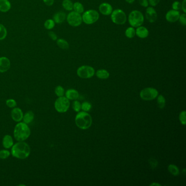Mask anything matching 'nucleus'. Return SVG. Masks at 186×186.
Returning a JSON list of instances; mask_svg holds the SVG:
<instances>
[{
	"label": "nucleus",
	"mask_w": 186,
	"mask_h": 186,
	"mask_svg": "<svg viewBox=\"0 0 186 186\" xmlns=\"http://www.w3.org/2000/svg\"><path fill=\"white\" fill-rule=\"evenodd\" d=\"M62 7L66 10L72 11L73 8V3L71 0H63L62 2Z\"/></svg>",
	"instance_id": "obj_25"
},
{
	"label": "nucleus",
	"mask_w": 186,
	"mask_h": 186,
	"mask_svg": "<svg viewBox=\"0 0 186 186\" xmlns=\"http://www.w3.org/2000/svg\"><path fill=\"white\" fill-rule=\"evenodd\" d=\"M92 107V105L90 103L87 102H84L81 104V109L84 110V111H88L89 110H90Z\"/></svg>",
	"instance_id": "obj_35"
},
{
	"label": "nucleus",
	"mask_w": 186,
	"mask_h": 186,
	"mask_svg": "<svg viewBox=\"0 0 186 186\" xmlns=\"http://www.w3.org/2000/svg\"><path fill=\"white\" fill-rule=\"evenodd\" d=\"M10 153L9 151L6 150H1L0 151V159H2V160L7 159V158L10 157Z\"/></svg>",
	"instance_id": "obj_32"
},
{
	"label": "nucleus",
	"mask_w": 186,
	"mask_h": 186,
	"mask_svg": "<svg viewBox=\"0 0 186 186\" xmlns=\"http://www.w3.org/2000/svg\"><path fill=\"white\" fill-rule=\"evenodd\" d=\"M172 10H181V3L177 1H175L172 5Z\"/></svg>",
	"instance_id": "obj_37"
},
{
	"label": "nucleus",
	"mask_w": 186,
	"mask_h": 186,
	"mask_svg": "<svg viewBox=\"0 0 186 186\" xmlns=\"http://www.w3.org/2000/svg\"><path fill=\"white\" fill-rule=\"evenodd\" d=\"M99 18V14L95 10H90L84 12L82 19L83 22L87 25H92L97 22Z\"/></svg>",
	"instance_id": "obj_5"
},
{
	"label": "nucleus",
	"mask_w": 186,
	"mask_h": 186,
	"mask_svg": "<svg viewBox=\"0 0 186 186\" xmlns=\"http://www.w3.org/2000/svg\"><path fill=\"white\" fill-rule=\"evenodd\" d=\"M34 115L32 111H29L26 112L23 116V121L26 124H29L34 121Z\"/></svg>",
	"instance_id": "obj_21"
},
{
	"label": "nucleus",
	"mask_w": 186,
	"mask_h": 186,
	"mask_svg": "<svg viewBox=\"0 0 186 186\" xmlns=\"http://www.w3.org/2000/svg\"><path fill=\"white\" fill-rule=\"evenodd\" d=\"M135 34H136V36L139 38L144 39L148 37V34H149V31H148V29L146 28L145 27L140 26L136 27Z\"/></svg>",
	"instance_id": "obj_16"
},
{
	"label": "nucleus",
	"mask_w": 186,
	"mask_h": 186,
	"mask_svg": "<svg viewBox=\"0 0 186 186\" xmlns=\"http://www.w3.org/2000/svg\"><path fill=\"white\" fill-rule=\"evenodd\" d=\"M127 16L123 10L117 9L112 11L111 14V19L114 24L123 25L127 21Z\"/></svg>",
	"instance_id": "obj_7"
},
{
	"label": "nucleus",
	"mask_w": 186,
	"mask_h": 186,
	"mask_svg": "<svg viewBox=\"0 0 186 186\" xmlns=\"http://www.w3.org/2000/svg\"><path fill=\"white\" fill-rule=\"evenodd\" d=\"M56 43L57 46L62 50H67L69 49V43L64 39H57Z\"/></svg>",
	"instance_id": "obj_22"
},
{
	"label": "nucleus",
	"mask_w": 186,
	"mask_h": 186,
	"mask_svg": "<svg viewBox=\"0 0 186 186\" xmlns=\"http://www.w3.org/2000/svg\"><path fill=\"white\" fill-rule=\"evenodd\" d=\"M79 96L78 92L74 89H69L66 92V97L69 100H76Z\"/></svg>",
	"instance_id": "obj_18"
},
{
	"label": "nucleus",
	"mask_w": 186,
	"mask_h": 186,
	"mask_svg": "<svg viewBox=\"0 0 186 186\" xmlns=\"http://www.w3.org/2000/svg\"><path fill=\"white\" fill-rule=\"evenodd\" d=\"M128 22L131 27H138L141 26L144 22V17L141 12L134 10L131 11L128 16Z\"/></svg>",
	"instance_id": "obj_4"
},
{
	"label": "nucleus",
	"mask_w": 186,
	"mask_h": 186,
	"mask_svg": "<svg viewBox=\"0 0 186 186\" xmlns=\"http://www.w3.org/2000/svg\"><path fill=\"white\" fill-rule=\"evenodd\" d=\"M66 19V13L62 11L56 13L53 17V20L54 21L55 23L58 24H62V22H65Z\"/></svg>",
	"instance_id": "obj_17"
},
{
	"label": "nucleus",
	"mask_w": 186,
	"mask_h": 186,
	"mask_svg": "<svg viewBox=\"0 0 186 186\" xmlns=\"http://www.w3.org/2000/svg\"><path fill=\"white\" fill-rule=\"evenodd\" d=\"M11 8V4L8 0H0V12H7Z\"/></svg>",
	"instance_id": "obj_20"
},
{
	"label": "nucleus",
	"mask_w": 186,
	"mask_h": 186,
	"mask_svg": "<svg viewBox=\"0 0 186 186\" xmlns=\"http://www.w3.org/2000/svg\"><path fill=\"white\" fill-rule=\"evenodd\" d=\"M181 9L184 13H186V0H184L181 3Z\"/></svg>",
	"instance_id": "obj_43"
},
{
	"label": "nucleus",
	"mask_w": 186,
	"mask_h": 186,
	"mask_svg": "<svg viewBox=\"0 0 186 186\" xmlns=\"http://www.w3.org/2000/svg\"><path fill=\"white\" fill-rule=\"evenodd\" d=\"M180 13L179 10H172L168 11L165 15L167 21L169 22H175L179 20Z\"/></svg>",
	"instance_id": "obj_12"
},
{
	"label": "nucleus",
	"mask_w": 186,
	"mask_h": 186,
	"mask_svg": "<svg viewBox=\"0 0 186 186\" xmlns=\"http://www.w3.org/2000/svg\"><path fill=\"white\" fill-rule=\"evenodd\" d=\"M168 170L170 173L174 176H177L180 174L179 168L175 165L170 164L168 167Z\"/></svg>",
	"instance_id": "obj_27"
},
{
	"label": "nucleus",
	"mask_w": 186,
	"mask_h": 186,
	"mask_svg": "<svg viewBox=\"0 0 186 186\" xmlns=\"http://www.w3.org/2000/svg\"><path fill=\"white\" fill-rule=\"evenodd\" d=\"M48 35L50 37V38L53 41H56L57 39V36L56 34L53 31H49L48 32Z\"/></svg>",
	"instance_id": "obj_40"
},
{
	"label": "nucleus",
	"mask_w": 186,
	"mask_h": 186,
	"mask_svg": "<svg viewBox=\"0 0 186 186\" xmlns=\"http://www.w3.org/2000/svg\"><path fill=\"white\" fill-rule=\"evenodd\" d=\"M2 145L5 148H10L14 145L13 139L10 135H6L2 140Z\"/></svg>",
	"instance_id": "obj_19"
},
{
	"label": "nucleus",
	"mask_w": 186,
	"mask_h": 186,
	"mask_svg": "<svg viewBox=\"0 0 186 186\" xmlns=\"http://www.w3.org/2000/svg\"><path fill=\"white\" fill-rule=\"evenodd\" d=\"M179 22L180 24H181L183 26H186V13L180 14L179 19Z\"/></svg>",
	"instance_id": "obj_38"
},
{
	"label": "nucleus",
	"mask_w": 186,
	"mask_h": 186,
	"mask_svg": "<svg viewBox=\"0 0 186 186\" xmlns=\"http://www.w3.org/2000/svg\"><path fill=\"white\" fill-rule=\"evenodd\" d=\"M157 104L160 109H163L165 106V99L162 95H158L157 98Z\"/></svg>",
	"instance_id": "obj_30"
},
{
	"label": "nucleus",
	"mask_w": 186,
	"mask_h": 186,
	"mask_svg": "<svg viewBox=\"0 0 186 186\" xmlns=\"http://www.w3.org/2000/svg\"><path fill=\"white\" fill-rule=\"evenodd\" d=\"M66 19L69 25L72 27L79 26L83 22L81 14L74 11L70 12L66 17Z\"/></svg>",
	"instance_id": "obj_9"
},
{
	"label": "nucleus",
	"mask_w": 186,
	"mask_h": 186,
	"mask_svg": "<svg viewBox=\"0 0 186 186\" xmlns=\"http://www.w3.org/2000/svg\"><path fill=\"white\" fill-rule=\"evenodd\" d=\"M145 15L148 22L151 23L155 22L157 19V13L152 7L147 8L146 10Z\"/></svg>",
	"instance_id": "obj_11"
},
{
	"label": "nucleus",
	"mask_w": 186,
	"mask_h": 186,
	"mask_svg": "<svg viewBox=\"0 0 186 186\" xmlns=\"http://www.w3.org/2000/svg\"><path fill=\"white\" fill-rule=\"evenodd\" d=\"M129 4H131L135 1V0H125Z\"/></svg>",
	"instance_id": "obj_44"
},
{
	"label": "nucleus",
	"mask_w": 186,
	"mask_h": 186,
	"mask_svg": "<svg viewBox=\"0 0 186 186\" xmlns=\"http://www.w3.org/2000/svg\"><path fill=\"white\" fill-rule=\"evenodd\" d=\"M55 93L57 96L62 97L65 94V90L61 86H57L55 89Z\"/></svg>",
	"instance_id": "obj_31"
},
{
	"label": "nucleus",
	"mask_w": 186,
	"mask_h": 186,
	"mask_svg": "<svg viewBox=\"0 0 186 186\" xmlns=\"http://www.w3.org/2000/svg\"><path fill=\"white\" fill-rule=\"evenodd\" d=\"M44 3L48 6H51L54 3V0H43Z\"/></svg>",
	"instance_id": "obj_42"
},
{
	"label": "nucleus",
	"mask_w": 186,
	"mask_h": 186,
	"mask_svg": "<svg viewBox=\"0 0 186 186\" xmlns=\"http://www.w3.org/2000/svg\"><path fill=\"white\" fill-rule=\"evenodd\" d=\"M73 10H74V12L81 14V13H83L84 12V6L81 3L76 2L73 3Z\"/></svg>",
	"instance_id": "obj_24"
},
{
	"label": "nucleus",
	"mask_w": 186,
	"mask_h": 186,
	"mask_svg": "<svg viewBox=\"0 0 186 186\" xmlns=\"http://www.w3.org/2000/svg\"><path fill=\"white\" fill-rule=\"evenodd\" d=\"M6 104L8 107H10V108H14V107H16V106H17L16 101L13 99H9L6 100Z\"/></svg>",
	"instance_id": "obj_33"
},
{
	"label": "nucleus",
	"mask_w": 186,
	"mask_h": 186,
	"mask_svg": "<svg viewBox=\"0 0 186 186\" xmlns=\"http://www.w3.org/2000/svg\"><path fill=\"white\" fill-rule=\"evenodd\" d=\"M23 116L24 114L21 109H20L19 107H15L13 108L11 111V117L14 121L17 122L22 121Z\"/></svg>",
	"instance_id": "obj_13"
},
{
	"label": "nucleus",
	"mask_w": 186,
	"mask_h": 186,
	"mask_svg": "<svg viewBox=\"0 0 186 186\" xmlns=\"http://www.w3.org/2000/svg\"><path fill=\"white\" fill-rule=\"evenodd\" d=\"M96 76H97L99 79H107L109 77L110 74L105 69H99L96 72Z\"/></svg>",
	"instance_id": "obj_23"
},
{
	"label": "nucleus",
	"mask_w": 186,
	"mask_h": 186,
	"mask_svg": "<svg viewBox=\"0 0 186 186\" xmlns=\"http://www.w3.org/2000/svg\"><path fill=\"white\" fill-rule=\"evenodd\" d=\"M55 108L57 112L64 113L67 112L70 107L69 100L66 97H59L55 102Z\"/></svg>",
	"instance_id": "obj_6"
},
{
	"label": "nucleus",
	"mask_w": 186,
	"mask_h": 186,
	"mask_svg": "<svg viewBox=\"0 0 186 186\" xmlns=\"http://www.w3.org/2000/svg\"><path fill=\"white\" fill-rule=\"evenodd\" d=\"M7 35V31L2 24H0V41H2L6 38Z\"/></svg>",
	"instance_id": "obj_28"
},
{
	"label": "nucleus",
	"mask_w": 186,
	"mask_h": 186,
	"mask_svg": "<svg viewBox=\"0 0 186 186\" xmlns=\"http://www.w3.org/2000/svg\"><path fill=\"white\" fill-rule=\"evenodd\" d=\"M158 95V92L155 88L148 87L143 89L140 93V96L144 100H151L155 99Z\"/></svg>",
	"instance_id": "obj_10"
},
{
	"label": "nucleus",
	"mask_w": 186,
	"mask_h": 186,
	"mask_svg": "<svg viewBox=\"0 0 186 186\" xmlns=\"http://www.w3.org/2000/svg\"><path fill=\"white\" fill-rule=\"evenodd\" d=\"M73 109L76 112H79L81 109V105L80 103L75 100L73 103Z\"/></svg>",
	"instance_id": "obj_34"
},
{
	"label": "nucleus",
	"mask_w": 186,
	"mask_h": 186,
	"mask_svg": "<svg viewBox=\"0 0 186 186\" xmlns=\"http://www.w3.org/2000/svg\"><path fill=\"white\" fill-rule=\"evenodd\" d=\"M31 134V130L27 124L19 122L15 127L14 136L18 141H24L29 138Z\"/></svg>",
	"instance_id": "obj_2"
},
{
	"label": "nucleus",
	"mask_w": 186,
	"mask_h": 186,
	"mask_svg": "<svg viewBox=\"0 0 186 186\" xmlns=\"http://www.w3.org/2000/svg\"><path fill=\"white\" fill-rule=\"evenodd\" d=\"M149 5L151 6V7H155L160 2V0H148Z\"/></svg>",
	"instance_id": "obj_41"
},
{
	"label": "nucleus",
	"mask_w": 186,
	"mask_h": 186,
	"mask_svg": "<svg viewBox=\"0 0 186 186\" xmlns=\"http://www.w3.org/2000/svg\"><path fill=\"white\" fill-rule=\"evenodd\" d=\"M10 67V61L7 57H0V73L7 72Z\"/></svg>",
	"instance_id": "obj_15"
},
{
	"label": "nucleus",
	"mask_w": 186,
	"mask_h": 186,
	"mask_svg": "<svg viewBox=\"0 0 186 186\" xmlns=\"http://www.w3.org/2000/svg\"><path fill=\"white\" fill-rule=\"evenodd\" d=\"M99 10L104 15H110L113 11L111 5L108 3H102L99 6Z\"/></svg>",
	"instance_id": "obj_14"
},
{
	"label": "nucleus",
	"mask_w": 186,
	"mask_h": 186,
	"mask_svg": "<svg viewBox=\"0 0 186 186\" xmlns=\"http://www.w3.org/2000/svg\"><path fill=\"white\" fill-rule=\"evenodd\" d=\"M179 119L181 122L182 124L185 125L186 123V111H182L180 112L179 115Z\"/></svg>",
	"instance_id": "obj_36"
},
{
	"label": "nucleus",
	"mask_w": 186,
	"mask_h": 186,
	"mask_svg": "<svg viewBox=\"0 0 186 186\" xmlns=\"http://www.w3.org/2000/svg\"><path fill=\"white\" fill-rule=\"evenodd\" d=\"M11 152L14 157L20 160H25L30 155L31 148L26 143L18 141L12 146Z\"/></svg>",
	"instance_id": "obj_1"
},
{
	"label": "nucleus",
	"mask_w": 186,
	"mask_h": 186,
	"mask_svg": "<svg viewBox=\"0 0 186 186\" xmlns=\"http://www.w3.org/2000/svg\"><path fill=\"white\" fill-rule=\"evenodd\" d=\"M138 2L141 6L145 8L148 7L149 5L148 0H138Z\"/></svg>",
	"instance_id": "obj_39"
},
{
	"label": "nucleus",
	"mask_w": 186,
	"mask_h": 186,
	"mask_svg": "<svg viewBox=\"0 0 186 186\" xmlns=\"http://www.w3.org/2000/svg\"><path fill=\"white\" fill-rule=\"evenodd\" d=\"M55 22L53 19H48L44 22V27L48 30H50L54 27Z\"/></svg>",
	"instance_id": "obj_29"
},
{
	"label": "nucleus",
	"mask_w": 186,
	"mask_h": 186,
	"mask_svg": "<svg viewBox=\"0 0 186 186\" xmlns=\"http://www.w3.org/2000/svg\"><path fill=\"white\" fill-rule=\"evenodd\" d=\"M150 186H161V184H157V183H153V184H150Z\"/></svg>",
	"instance_id": "obj_45"
},
{
	"label": "nucleus",
	"mask_w": 186,
	"mask_h": 186,
	"mask_svg": "<svg viewBox=\"0 0 186 186\" xmlns=\"http://www.w3.org/2000/svg\"><path fill=\"white\" fill-rule=\"evenodd\" d=\"M125 35L127 38L129 39L134 38L136 35L135 30L134 29L133 27H129L128 28H127L125 31Z\"/></svg>",
	"instance_id": "obj_26"
},
{
	"label": "nucleus",
	"mask_w": 186,
	"mask_h": 186,
	"mask_svg": "<svg viewBox=\"0 0 186 186\" xmlns=\"http://www.w3.org/2000/svg\"><path fill=\"white\" fill-rule=\"evenodd\" d=\"M95 73V69L89 66H82L77 69V75L83 79L91 78Z\"/></svg>",
	"instance_id": "obj_8"
},
{
	"label": "nucleus",
	"mask_w": 186,
	"mask_h": 186,
	"mask_svg": "<svg viewBox=\"0 0 186 186\" xmlns=\"http://www.w3.org/2000/svg\"><path fill=\"white\" fill-rule=\"evenodd\" d=\"M75 124L80 129H87L91 127L92 119L91 115L86 111L79 112L75 119Z\"/></svg>",
	"instance_id": "obj_3"
}]
</instances>
